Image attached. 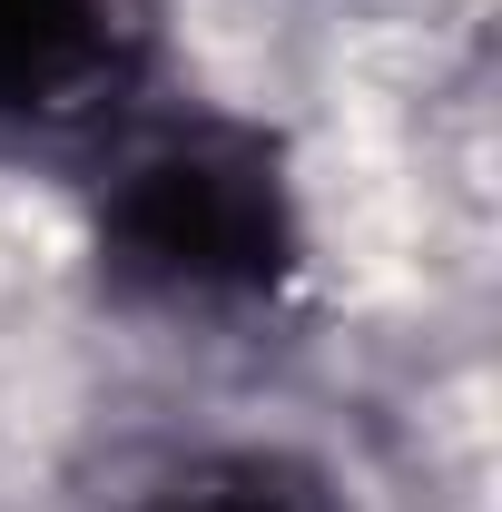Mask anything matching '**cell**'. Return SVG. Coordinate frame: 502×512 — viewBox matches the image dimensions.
<instances>
[{
    "label": "cell",
    "mask_w": 502,
    "mask_h": 512,
    "mask_svg": "<svg viewBox=\"0 0 502 512\" xmlns=\"http://www.w3.org/2000/svg\"><path fill=\"white\" fill-rule=\"evenodd\" d=\"M296 178L266 128L168 119L99 178V276L138 306H266L296 276Z\"/></svg>",
    "instance_id": "obj_1"
},
{
    "label": "cell",
    "mask_w": 502,
    "mask_h": 512,
    "mask_svg": "<svg viewBox=\"0 0 502 512\" xmlns=\"http://www.w3.org/2000/svg\"><path fill=\"white\" fill-rule=\"evenodd\" d=\"M148 50V0H0V138L119 128Z\"/></svg>",
    "instance_id": "obj_2"
},
{
    "label": "cell",
    "mask_w": 502,
    "mask_h": 512,
    "mask_svg": "<svg viewBox=\"0 0 502 512\" xmlns=\"http://www.w3.org/2000/svg\"><path fill=\"white\" fill-rule=\"evenodd\" d=\"M119 512H345L335 473L286 444H207L158 463Z\"/></svg>",
    "instance_id": "obj_3"
}]
</instances>
